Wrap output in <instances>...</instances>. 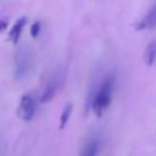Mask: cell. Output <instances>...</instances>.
<instances>
[{
	"label": "cell",
	"mask_w": 156,
	"mask_h": 156,
	"mask_svg": "<svg viewBox=\"0 0 156 156\" xmlns=\"http://www.w3.org/2000/svg\"><path fill=\"white\" fill-rule=\"evenodd\" d=\"M113 84H115V77L112 74L107 76L102 84L100 85L99 90L96 91L94 99H93V111L98 117H100L104 111L110 106L111 99H112V90H113Z\"/></svg>",
	"instance_id": "cell-1"
},
{
	"label": "cell",
	"mask_w": 156,
	"mask_h": 156,
	"mask_svg": "<svg viewBox=\"0 0 156 156\" xmlns=\"http://www.w3.org/2000/svg\"><path fill=\"white\" fill-rule=\"evenodd\" d=\"M37 110V101L32 94H24L22 95L18 107H17V116L26 122H29L33 119Z\"/></svg>",
	"instance_id": "cell-2"
},
{
	"label": "cell",
	"mask_w": 156,
	"mask_h": 156,
	"mask_svg": "<svg viewBox=\"0 0 156 156\" xmlns=\"http://www.w3.org/2000/svg\"><path fill=\"white\" fill-rule=\"evenodd\" d=\"M156 27V5L140 20L134 24L135 30H144V29H151Z\"/></svg>",
	"instance_id": "cell-3"
},
{
	"label": "cell",
	"mask_w": 156,
	"mask_h": 156,
	"mask_svg": "<svg viewBox=\"0 0 156 156\" xmlns=\"http://www.w3.org/2000/svg\"><path fill=\"white\" fill-rule=\"evenodd\" d=\"M27 54L28 52H22V51H18L17 54V57H16V77L17 78H22L28 72L29 60Z\"/></svg>",
	"instance_id": "cell-4"
},
{
	"label": "cell",
	"mask_w": 156,
	"mask_h": 156,
	"mask_svg": "<svg viewBox=\"0 0 156 156\" xmlns=\"http://www.w3.org/2000/svg\"><path fill=\"white\" fill-rule=\"evenodd\" d=\"M26 23H27V17H26V16H22V17H20V18L15 22V24H13L12 28L10 29V32H9V39H10L13 44H17V43H18L20 37H21V34H22V30H23V27L26 26Z\"/></svg>",
	"instance_id": "cell-5"
},
{
	"label": "cell",
	"mask_w": 156,
	"mask_h": 156,
	"mask_svg": "<svg viewBox=\"0 0 156 156\" xmlns=\"http://www.w3.org/2000/svg\"><path fill=\"white\" fill-rule=\"evenodd\" d=\"M57 89H58V79H57V78H54V79L48 84V87L45 88V90H44V93L41 94L39 101L43 102V104L51 101L52 98L56 95Z\"/></svg>",
	"instance_id": "cell-6"
},
{
	"label": "cell",
	"mask_w": 156,
	"mask_h": 156,
	"mask_svg": "<svg viewBox=\"0 0 156 156\" xmlns=\"http://www.w3.org/2000/svg\"><path fill=\"white\" fill-rule=\"evenodd\" d=\"M156 60V40L151 41L144 51V61L147 66H152Z\"/></svg>",
	"instance_id": "cell-7"
},
{
	"label": "cell",
	"mask_w": 156,
	"mask_h": 156,
	"mask_svg": "<svg viewBox=\"0 0 156 156\" xmlns=\"http://www.w3.org/2000/svg\"><path fill=\"white\" fill-rule=\"evenodd\" d=\"M72 110H73V104H67L63 110H62V113L60 116V124H58V129H65V127L67 126L68 121H69V117H71V113H72Z\"/></svg>",
	"instance_id": "cell-8"
},
{
	"label": "cell",
	"mask_w": 156,
	"mask_h": 156,
	"mask_svg": "<svg viewBox=\"0 0 156 156\" xmlns=\"http://www.w3.org/2000/svg\"><path fill=\"white\" fill-rule=\"evenodd\" d=\"M40 29H41V23H40L39 21H35V22L30 26V29H29L30 35H32L33 38H37V37L39 35V33H40Z\"/></svg>",
	"instance_id": "cell-9"
},
{
	"label": "cell",
	"mask_w": 156,
	"mask_h": 156,
	"mask_svg": "<svg viewBox=\"0 0 156 156\" xmlns=\"http://www.w3.org/2000/svg\"><path fill=\"white\" fill-rule=\"evenodd\" d=\"M7 26H9V22L6 20H0V33L4 32L7 28Z\"/></svg>",
	"instance_id": "cell-10"
},
{
	"label": "cell",
	"mask_w": 156,
	"mask_h": 156,
	"mask_svg": "<svg viewBox=\"0 0 156 156\" xmlns=\"http://www.w3.org/2000/svg\"><path fill=\"white\" fill-rule=\"evenodd\" d=\"M80 156H82V155H80Z\"/></svg>",
	"instance_id": "cell-11"
}]
</instances>
